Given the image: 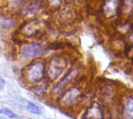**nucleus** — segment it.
I'll use <instances>...</instances> for the list:
<instances>
[{
    "label": "nucleus",
    "mask_w": 133,
    "mask_h": 119,
    "mask_svg": "<svg viewBox=\"0 0 133 119\" xmlns=\"http://www.w3.org/2000/svg\"><path fill=\"white\" fill-rule=\"evenodd\" d=\"M25 79L30 84L40 82L44 77V64L42 61L32 63L25 70Z\"/></svg>",
    "instance_id": "f257e3e1"
},
{
    "label": "nucleus",
    "mask_w": 133,
    "mask_h": 119,
    "mask_svg": "<svg viewBox=\"0 0 133 119\" xmlns=\"http://www.w3.org/2000/svg\"><path fill=\"white\" fill-rule=\"evenodd\" d=\"M67 62L63 57L55 56L51 59L48 68V77L51 81L57 79L65 68Z\"/></svg>",
    "instance_id": "f03ea898"
},
{
    "label": "nucleus",
    "mask_w": 133,
    "mask_h": 119,
    "mask_svg": "<svg viewBox=\"0 0 133 119\" xmlns=\"http://www.w3.org/2000/svg\"><path fill=\"white\" fill-rule=\"evenodd\" d=\"M46 26V22L43 20L33 19L25 23L20 29V32L23 35L27 37L35 36Z\"/></svg>",
    "instance_id": "7ed1b4c3"
},
{
    "label": "nucleus",
    "mask_w": 133,
    "mask_h": 119,
    "mask_svg": "<svg viewBox=\"0 0 133 119\" xmlns=\"http://www.w3.org/2000/svg\"><path fill=\"white\" fill-rule=\"evenodd\" d=\"M81 91L78 88L73 87L62 94L60 99V103L62 106H70L79 99Z\"/></svg>",
    "instance_id": "20e7f679"
},
{
    "label": "nucleus",
    "mask_w": 133,
    "mask_h": 119,
    "mask_svg": "<svg viewBox=\"0 0 133 119\" xmlns=\"http://www.w3.org/2000/svg\"><path fill=\"white\" fill-rule=\"evenodd\" d=\"M44 52L43 47L39 43H30L27 45L22 51V54L25 57H34L42 54Z\"/></svg>",
    "instance_id": "39448f33"
},
{
    "label": "nucleus",
    "mask_w": 133,
    "mask_h": 119,
    "mask_svg": "<svg viewBox=\"0 0 133 119\" xmlns=\"http://www.w3.org/2000/svg\"><path fill=\"white\" fill-rule=\"evenodd\" d=\"M85 119H103V114L98 104H93L87 110Z\"/></svg>",
    "instance_id": "423d86ee"
},
{
    "label": "nucleus",
    "mask_w": 133,
    "mask_h": 119,
    "mask_svg": "<svg viewBox=\"0 0 133 119\" xmlns=\"http://www.w3.org/2000/svg\"><path fill=\"white\" fill-rule=\"evenodd\" d=\"M77 70H71L62 80V81L55 87V88L53 90V91L55 92V93H58V92H59L61 90H62L72 79H74L75 77H76V76L77 75Z\"/></svg>",
    "instance_id": "0eeeda50"
},
{
    "label": "nucleus",
    "mask_w": 133,
    "mask_h": 119,
    "mask_svg": "<svg viewBox=\"0 0 133 119\" xmlns=\"http://www.w3.org/2000/svg\"><path fill=\"white\" fill-rule=\"evenodd\" d=\"M124 119H133V97L126 98L123 108Z\"/></svg>",
    "instance_id": "6e6552de"
},
{
    "label": "nucleus",
    "mask_w": 133,
    "mask_h": 119,
    "mask_svg": "<svg viewBox=\"0 0 133 119\" xmlns=\"http://www.w3.org/2000/svg\"><path fill=\"white\" fill-rule=\"evenodd\" d=\"M42 7L41 2H33L26 7V11L29 13H34L39 11Z\"/></svg>",
    "instance_id": "1a4fd4ad"
},
{
    "label": "nucleus",
    "mask_w": 133,
    "mask_h": 119,
    "mask_svg": "<svg viewBox=\"0 0 133 119\" xmlns=\"http://www.w3.org/2000/svg\"><path fill=\"white\" fill-rule=\"evenodd\" d=\"M26 109H27L30 112H31V113H33V114H35V115H41V109H40L37 105H35L34 103H31V102H30V101H27V102H26Z\"/></svg>",
    "instance_id": "9d476101"
},
{
    "label": "nucleus",
    "mask_w": 133,
    "mask_h": 119,
    "mask_svg": "<svg viewBox=\"0 0 133 119\" xmlns=\"http://www.w3.org/2000/svg\"><path fill=\"white\" fill-rule=\"evenodd\" d=\"M117 7L118 6H117L115 2H107V5H105L104 9H105L106 13L111 15V13H114V12L116 10Z\"/></svg>",
    "instance_id": "9b49d317"
},
{
    "label": "nucleus",
    "mask_w": 133,
    "mask_h": 119,
    "mask_svg": "<svg viewBox=\"0 0 133 119\" xmlns=\"http://www.w3.org/2000/svg\"><path fill=\"white\" fill-rule=\"evenodd\" d=\"M0 114L4 115L7 116L9 118H17L16 115L13 112H12L11 110H9L8 108H2V109H0Z\"/></svg>",
    "instance_id": "f8f14e48"
},
{
    "label": "nucleus",
    "mask_w": 133,
    "mask_h": 119,
    "mask_svg": "<svg viewBox=\"0 0 133 119\" xmlns=\"http://www.w3.org/2000/svg\"><path fill=\"white\" fill-rule=\"evenodd\" d=\"M4 85H5V81H4V80H3L2 78L0 77V91L3 88Z\"/></svg>",
    "instance_id": "ddd939ff"
},
{
    "label": "nucleus",
    "mask_w": 133,
    "mask_h": 119,
    "mask_svg": "<svg viewBox=\"0 0 133 119\" xmlns=\"http://www.w3.org/2000/svg\"><path fill=\"white\" fill-rule=\"evenodd\" d=\"M131 39H132V40L133 41V35L132 36H131Z\"/></svg>",
    "instance_id": "4468645a"
}]
</instances>
